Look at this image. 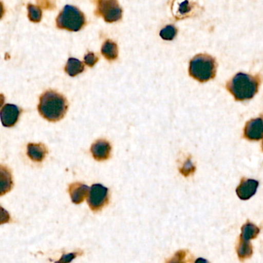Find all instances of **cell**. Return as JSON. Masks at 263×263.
<instances>
[{
  "label": "cell",
  "instance_id": "1",
  "mask_svg": "<svg viewBox=\"0 0 263 263\" xmlns=\"http://www.w3.org/2000/svg\"><path fill=\"white\" fill-rule=\"evenodd\" d=\"M38 111L40 115L48 121H59L67 112V100L64 96L55 91H46L40 97Z\"/></svg>",
  "mask_w": 263,
  "mask_h": 263
},
{
  "label": "cell",
  "instance_id": "2",
  "mask_svg": "<svg viewBox=\"0 0 263 263\" xmlns=\"http://www.w3.org/2000/svg\"><path fill=\"white\" fill-rule=\"evenodd\" d=\"M260 79L258 77L239 73L227 84V89L236 100L253 98L259 90Z\"/></svg>",
  "mask_w": 263,
  "mask_h": 263
},
{
  "label": "cell",
  "instance_id": "3",
  "mask_svg": "<svg viewBox=\"0 0 263 263\" xmlns=\"http://www.w3.org/2000/svg\"><path fill=\"white\" fill-rule=\"evenodd\" d=\"M217 63L216 60L207 54H198L190 63V75L198 81L207 82L216 77Z\"/></svg>",
  "mask_w": 263,
  "mask_h": 263
},
{
  "label": "cell",
  "instance_id": "4",
  "mask_svg": "<svg viewBox=\"0 0 263 263\" xmlns=\"http://www.w3.org/2000/svg\"><path fill=\"white\" fill-rule=\"evenodd\" d=\"M86 24L84 14L76 6L67 5L65 6L57 18V26L59 29L72 32L80 31Z\"/></svg>",
  "mask_w": 263,
  "mask_h": 263
},
{
  "label": "cell",
  "instance_id": "5",
  "mask_svg": "<svg viewBox=\"0 0 263 263\" xmlns=\"http://www.w3.org/2000/svg\"><path fill=\"white\" fill-rule=\"evenodd\" d=\"M96 14L107 23H115L121 20L123 10L117 0H97Z\"/></svg>",
  "mask_w": 263,
  "mask_h": 263
},
{
  "label": "cell",
  "instance_id": "6",
  "mask_svg": "<svg viewBox=\"0 0 263 263\" xmlns=\"http://www.w3.org/2000/svg\"><path fill=\"white\" fill-rule=\"evenodd\" d=\"M109 201V189L100 184L92 185L89 189L87 202L93 212H100L108 205Z\"/></svg>",
  "mask_w": 263,
  "mask_h": 263
},
{
  "label": "cell",
  "instance_id": "7",
  "mask_svg": "<svg viewBox=\"0 0 263 263\" xmlns=\"http://www.w3.org/2000/svg\"><path fill=\"white\" fill-rule=\"evenodd\" d=\"M22 111L20 108L14 104H6L0 111V118L2 124L6 128H12L20 118Z\"/></svg>",
  "mask_w": 263,
  "mask_h": 263
},
{
  "label": "cell",
  "instance_id": "8",
  "mask_svg": "<svg viewBox=\"0 0 263 263\" xmlns=\"http://www.w3.org/2000/svg\"><path fill=\"white\" fill-rule=\"evenodd\" d=\"M111 151H112V147L107 141H97L91 147L92 157L99 162H103L109 159L111 156Z\"/></svg>",
  "mask_w": 263,
  "mask_h": 263
},
{
  "label": "cell",
  "instance_id": "9",
  "mask_svg": "<svg viewBox=\"0 0 263 263\" xmlns=\"http://www.w3.org/2000/svg\"><path fill=\"white\" fill-rule=\"evenodd\" d=\"M245 137L249 140L258 141L263 137V117L253 119L246 125Z\"/></svg>",
  "mask_w": 263,
  "mask_h": 263
},
{
  "label": "cell",
  "instance_id": "10",
  "mask_svg": "<svg viewBox=\"0 0 263 263\" xmlns=\"http://www.w3.org/2000/svg\"><path fill=\"white\" fill-rule=\"evenodd\" d=\"M259 182L257 181L243 179L236 189V193L239 199L242 200H248L256 194Z\"/></svg>",
  "mask_w": 263,
  "mask_h": 263
},
{
  "label": "cell",
  "instance_id": "11",
  "mask_svg": "<svg viewBox=\"0 0 263 263\" xmlns=\"http://www.w3.org/2000/svg\"><path fill=\"white\" fill-rule=\"evenodd\" d=\"M90 188L82 183H72L69 185V192L74 204H80L89 195Z\"/></svg>",
  "mask_w": 263,
  "mask_h": 263
},
{
  "label": "cell",
  "instance_id": "12",
  "mask_svg": "<svg viewBox=\"0 0 263 263\" xmlns=\"http://www.w3.org/2000/svg\"><path fill=\"white\" fill-rule=\"evenodd\" d=\"M12 176L7 167L0 165V196H4L12 189Z\"/></svg>",
  "mask_w": 263,
  "mask_h": 263
},
{
  "label": "cell",
  "instance_id": "13",
  "mask_svg": "<svg viewBox=\"0 0 263 263\" xmlns=\"http://www.w3.org/2000/svg\"><path fill=\"white\" fill-rule=\"evenodd\" d=\"M48 150L43 144H29L27 146V155L35 162H42L47 154Z\"/></svg>",
  "mask_w": 263,
  "mask_h": 263
},
{
  "label": "cell",
  "instance_id": "14",
  "mask_svg": "<svg viewBox=\"0 0 263 263\" xmlns=\"http://www.w3.org/2000/svg\"><path fill=\"white\" fill-rule=\"evenodd\" d=\"M101 52L103 57L109 61H114L118 57V46L117 43L111 40H107L102 46Z\"/></svg>",
  "mask_w": 263,
  "mask_h": 263
},
{
  "label": "cell",
  "instance_id": "15",
  "mask_svg": "<svg viewBox=\"0 0 263 263\" xmlns=\"http://www.w3.org/2000/svg\"><path fill=\"white\" fill-rule=\"evenodd\" d=\"M85 66L83 62L75 58H69L66 63L65 71L70 77H76L84 71Z\"/></svg>",
  "mask_w": 263,
  "mask_h": 263
},
{
  "label": "cell",
  "instance_id": "16",
  "mask_svg": "<svg viewBox=\"0 0 263 263\" xmlns=\"http://www.w3.org/2000/svg\"><path fill=\"white\" fill-rule=\"evenodd\" d=\"M259 233V230L257 226L252 223H247L242 226L240 239L250 242L251 239H255Z\"/></svg>",
  "mask_w": 263,
  "mask_h": 263
},
{
  "label": "cell",
  "instance_id": "17",
  "mask_svg": "<svg viewBox=\"0 0 263 263\" xmlns=\"http://www.w3.org/2000/svg\"><path fill=\"white\" fill-rule=\"evenodd\" d=\"M238 256L240 259H245L250 258L253 255V247L248 241L240 239L237 247Z\"/></svg>",
  "mask_w": 263,
  "mask_h": 263
},
{
  "label": "cell",
  "instance_id": "18",
  "mask_svg": "<svg viewBox=\"0 0 263 263\" xmlns=\"http://www.w3.org/2000/svg\"><path fill=\"white\" fill-rule=\"evenodd\" d=\"M28 16L29 20L33 23H40L42 20V10L39 6L32 4L28 5Z\"/></svg>",
  "mask_w": 263,
  "mask_h": 263
},
{
  "label": "cell",
  "instance_id": "19",
  "mask_svg": "<svg viewBox=\"0 0 263 263\" xmlns=\"http://www.w3.org/2000/svg\"><path fill=\"white\" fill-rule=\"evenodd\" d=\"M177 34V29L170 25L165 26L160 32V37L165 40H173Z\"/></svg>",
  "mask_w": 263,
  "mask_h": 263
},
{
  "label": "cell",
  "instance_id": "20",
  "mask_svg": "<svg viewBox=\"0 0 263 263\" xmlns=\"http://www.w3.org/2000/svg\"><path fill=\"white\" fill-rule=\"evenodd\" d=\"M195 170H196V168H195L194 165L192 163L190 159H188V160L185 162V163L184 164L183 167H182L180 171L184 176H189L193 174Z\"/></svg>",
  "mask_w": 263,
  "mask_h": 263
},
{
  "label": "cell",
  "instance_id": "21",
  "mask_svg": "<svg viewBox=\"0 0 263 263\" xmlns=\"http://www.w3.org/2000/svg\"><path fill=\"white\" fill-rule=\"evenodd\" d=\"M99 58L93 54V52H89L86 54L84 57V62L87 66L92 67L96 63L98 62Z\"/></svg>",
  "mask_w": 263,
  "mask_h": 263
},
{
  "label": "cell",
  "instance_id": "22",
  "mask_svg": "<svg viewBox=\"0 0 263 263\" xmlns=\"http://www.w3.org/2000/svg\"><path fill=\"white\" fill-rule=\"evenodd\" d=\"M10 215L6 209L0 206V225L10 222Z\"/></svg>",
  "mask_w": 263,
  "mask_h": 263
},
{
  "label": "cell",
  "instance_id": "23",
  "mask_svg": "<svg viewBox=\"0 0 263 263\" xmlns=\"http://www.w3.org/2000/svg\"><path fill=\"white\" fill-rule=\"evenodd\" d=\"M190 11H191V6H190L189 1H187V0H185V1L182 2V3L179 5V14L188 13Z\"/></svg>",
  "mask_w": 263,
  "mask_h": 263
},
{
  "label": "cell",
  "instance_id": "24",
  "mask_svg": "<svg viewBox=\"0 0 263 263\" xmlns=\"http://www.w3.org/2000/svg\"><path fill=\"white\" fill-rule=\"evenodd\" d=\"M75 253H72V254L67 255V256H63V259L60 260V262H69L75 258Z\"/></svg>",
  "mask_w": 263,
  "mask_h": 263
},
{
  "label": "cell",
  "instance_id": "25",
  "mask_svg": "<svg viewBox=\"0 0 263 263\" xmlns=\"http://www.w3.org/2000/svg\"><path fill=\"white\" fill-rule=\"evenodd\" d=\"M4 6H3V3H2V2L0 1V20H1L2 17H3V15H4Z\"/></svg>",
  "mask_w": 263,
  "mask_h": 263
},
{
  "label": "cell",
  "instance_id": "26",
  "mask_svg": "<svg viewBox=\"0 0 263 263\" xmlns=\"http://www.w3.org/2000/svg\"><path fill=\"white\" fill-rule=\"evenodd\" d=\"M5 101V97L3 94H0V108L3 107V103H4Z\"/></svg>",
  "mask_w": 263,
  "mask_h": 263
}]
</instances>
